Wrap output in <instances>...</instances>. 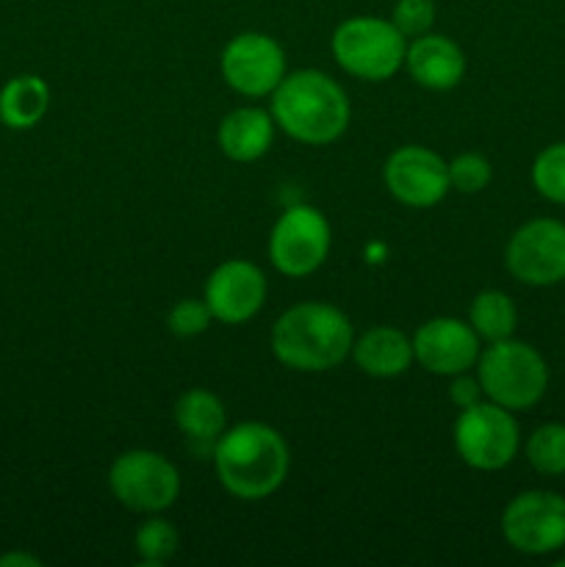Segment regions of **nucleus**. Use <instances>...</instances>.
Listing matches in <instances>:
<instances>
[{
	"mask_svg": "<svg viewBox=\"0 0 565 567\" xmlns=\"http://www.w3.org/2000/svg\"><path fill=\"white\" fill-rule=\"evenodd\" d=\"M214 465L222 487L242 502H260L282 487L291 468L288 443L275 426L260 421L225 430L214 446Z\"/></svg>",
	"mask_w": 565,
	"mask_h": 567,
	"instance_id": "nucleus-1",
	"label": "nucleus"
},
{
	"mask_svg": "<svg viewBox=\"0 0 565 567\" xmlns=\"http://www.w3.org/2000/svg\"><path fill=\"white\" fill-rule=\"evenodd\" d=\"M271 116L297 142L325 147L347 133L352 105L341 83L321 70H299L271 92Z\"/></svg>",
	"mask_w": 565,
	"mask_h": 567,
	"instance_id": "nucleus-2",
	"label": "nucleus"
},
{
	"mask_svg": "<svg viewBox=\"0 0 565 567\" xmlns=\"http://www.w3.org/2000/svg\"><path fill=\"white\" fill-rule=\"evenodd\" d=\"M355 330L343 310L327 302H299L271 327V352L286 369L321 374L352 354Z\"/></svg>",
	"mask_w": 565,
	"mask_h": 567,
	"instance_id": "nucleus-3",
	"label": "nucleus"
},
{
	"mask_svg": "<svg viewBox=\"0 0 565 567\" xmlns=\"http://www.w3.org/2000/svg\"><path fill=\"white\" fill-rule=\"evenodd\" d=\"M476 380L487 402L518 413V410L535 408L546 396L548 365L532 343L504 338V341L487 343L480 352Z\"/></svg>",
	"mask_w": 565,
	"mask_h": 567,
	"instance_id": "nucleus-4",
	"label": "nucleus"
},
{
	"mask_svg": "<svg viewBox=\"0 0 565 567\" xmlns=\"http://www.w3.org/2000/svg\"><path fill=\"white\" fill-rule=\"evenodd\" d=\"M330 48L343 72L360 81H388L404 66L408 39L391 20L349 17L332 31Z\"/></svg>",
	"mask_w": 565,
	"mask_h": 567,
	"instance_id": "nucleus-5",
	"label": "nucleus"
},
{
	"mask_svg": "<svg viewBox=\"0 0 565 567\" xmlns=\"http://www.w3.org/2000/svg\"><path fill=\"white\" fill-rule=\"evenodd\" d=\"M521 430L513 410L496 402H476L454 421V449L474 471H502L515 460Z\"/></svg>",
	"mask_w": 565,
	"mask_h": 567,
	"instance_id": "nucleus-6",
	"label": "nucleus"
},
{
	"mask_svg": "<svg viewBox=\"0 0 565 567\" xmlns=\"http://www.w3.org/2000/svg\"><path fill=\"white\" fill-rule=\"evenodd\" d=\"M109 487L131 513L158 515L181 496V474L164 454L133 449L111 463Z\"/></svg>",
	"mask_w": 565,
	"mask_h": 567,
	"instance_id": "nucleus-7",
	"label": "nucleus"
},
{
	"mask_svg": "<svg viewBox=\"0 0 565 567\" xmlns=\"http://www.w3.org/2000/svg\"><path fill=\"white\" fill-rule=\"evenodd\" d=\"M330 221L314 205H291L275 221L269 236V258L280 275L308 277L330 255Z\"/></svg>",
	"mask_w": 565,
	"mask_h": 567,
	"instance_id": "nucleus-8",
	"label": "nucleus"
},
{
	"mask_svg": "<svg viewBox=\"0 0 565 567\" xmlns=\"http://www.w3.org/2000/svg\"><path fill=\"white\" fill-rule=\"evenodd\" d=\"M502 535L510 548L526 557H546L565 546V496L526 491L510 498L502 513Z\"/></svg>",
	"mask_w": 565,
	"mask_h": 567,
	"instance_id": "nucleus-9",
	"label": "nucleus"
},
{
	"mask_svg": "<svg viewBox=\"0 0 565 567\" xmlns=\"http://www.w3.org/2000/svg\"><path fill=\"white\" fill-rule=\"evenodd\" d=\"M507 271L532 288L565 282V225L559 219H532L510 236L504 249Z\"/></svg>",
	"mask_w": 565,
	"mask_h": 567,
	"instance_id": "nucleus-10",
	"label": "nucleus"
},
{
	"mask_svg": "<svg viewBox=\"0 0 565 567\" xmlns=\"http://www.w3.org/2000/svg\"><path fill=\"white\" fill-rule=\"evenodd\" d=\"M219 66L233 92L244 97H264L286 78V53L269 33L244 31L225 44Z\"/></svg>",
	"mask_w": 565,
	"mask_h": 567,
	"instance_id": "nucleus-11",
	"label": "nucleus"
},
{
	"mask_svg": "<svg viewBox=\"0 0 565 567\" xmlns=\"http://www.w3.org/2000/svg\"><path fill=\"white\" fill-rule=\"evenodd\" d=\"M382 181L391 197L408 208H432L452 188L446 161L421 144L393 150L382 166Z\"/></svg>",
	"mask_w": 565,
	"mask_h": 567,
	"instance_id": "nucleus-12",
	"label": "nucleus"
},
{
	"mask_svg": "<svg viewBox=\"0 0 565 567\" xmlns=\"http://www.w3.org/2000/svg\"><path fill=\"white\" fill-rule=\"evenodd\" d=\"M480 336L469 321L438 316L424 321L413 336V358L424 371L438 377L465 374L480 360Z\"/></svg>",
	"mask_w": 565,
	"mask_h": 567,
	"instance_id": "nucleus-13",
	"label": "nucleus"
},
{
	"mask_svg": "<svg viewBox=\"0 0 565 567\" xmlns=\"http://www.w3.org/2000/svg\"><path fill=\"white\" fill-rule=\"evenodd\" d=\"M205 305L222 324L255 319L266 302V277L253 260L233 258L216 266L205 282Z\"/></svg>",
	"mask_w": 565,
	"mask_h": 567,
	"instance_id": "nucleus-14",
	"label": "nucleus"
},
{
	"mask_svg": "<svg viewBox=\"0 0 565 567\" xmlns=\"http://www.w3.org/2000/svg\"><path fill=\"white\" fill-rule=\"evenodd\" d=\"M404 66L419 86L430 89V92H449L463 81L465 53L458 42L430 31L408 44Z\"/></svg>",
	"mask_w": 565,
	"mask_h": 567,
	"instance_id": "nucleus-15",
	"label": "nucleus"
},
{
	"mask_svg": "<svg viewBox=\"0 0 565 567\" xmlns=\"http://www.w3.org/2000/svg\"><path fill=\"white\" fill-rule=\"evenodd\" d=\"M219 150L236 164H253L269 153L275 142V116L255 105L230 111L216 131Z\"/></svg>",
	"mask_w": 565,
	"mask_h": 567,
	"instance_id": "nucleus-16",
	"label": "nucleus"
},
{
	"mask_svg": "<svg viewBox=\"0 0 565 567\" xmlns=\"http://www.w3.org/2000/svg\"><path fill=\"white\" fill-rule=\"evenodd\" d=\"M352 358L363 374L393 380L413 363V338L397 327H371L352 343Z\"/></svg>",
	"mask_w": 565,
	"mask_h": 567,
	"instance_id": "nucleus-17",
	"label": "nucleus"
},
{
	"mask_svg": "<svg viewBox=\"0 0 565 567\" xmlns=\"http://www.w3.org/2000/svg\"><path fill=\"white\" fill-rule=\"evenodd\" d=\"M175 424L177 430L183 432L188 443L194 446H208L210 454H214L216 441L225 432V404L214 396L205 388H192V391L183 393L181 399L175 402Z\"/></svg>",
	"mask_w": 565,
	"mask_h": 567,
	"instance_id": "nucleus-18",
	"label": "nucleus"
},
{
	"mask_svg": "<svg viewBox=\"0 0 565 567\" xmlns=\"http://www.w3.org/2000/svg\"><path fill=\"white\" fill-rule=\"evenodd\" d=\"M50 109V86L44 78L14 75L0 89V122L11 131H31Z\"/></svg>",
	"mask_w": 565,
	"mask_h": 567,
	"instance_id": "nucleus-19",
	"label": "nucleus"
},
{
	"mask_svg": "<svg viewBox=\"0 0 565 567\" xmlns=\"http://www.w3.org/2000/svg\"><path fill=\"white\" fill-rule=\"evenodd\" d=\"M469 324L474 327L480 341H504V338H513L518 327V310L504 291H482L471 302Z\"/></svg>",
	"mask_w": 565,
	"mask_h": 567,
	"instance_id": "nucleus-20",
	"label": "nucleus"
},
{
	"mask_svg": "<svg viewBox=\"0 0 565 567\" xmlns=\"http://www.w3.org/2000/svg\"><path fill=\"white\" fill-rule=\"evenodd\" d=\"M526 460L543 476L565 474V424H543L526 441Z\"/></svg>",
	"mask_w": 565,
	"mask_h": 567,
	"instance_id": "nucleus-21",
	"label": "nucleus"
},
{
	"mask_svg": "<svg viewBox=\"0 0 565 567\" xmlns=\"http://www.w3.org/2000/svg\"><path fill=\"white\" fill-rule=\"evenodd\" d=\"M177 543H181V537H177V529L170 524V520L150 518L138 526L133 546H136L138 563L158 567L175 557Z\"/></svg>",
	"mask_w": 565,
	"mask_h": 567,
	"instance_id": "nucleus-22",
	"label": "nucleus"
},
{
	"mask_svg": "<svg viewBox=\"0 0 565 567\" xmlns=\"http://www.w3.org/2000/svg\"><path fill=\"white\" fill-rule=\"evenodd\" d=\"M532 186L548 203L565 205V142H554L537 153L532 164Z\"/></svg>",
	"mask_w": 565,
	"mask_h": 567,
	"instance_id": "nucleus-23",
	"label": "nucleus"
},
{
	"mask_svg": "<svg viewBox=\"0 0 565 567\" xmlns=\"http://www.w3.org/2000/svg\"><path fill=\"white\" fill-rule=\"evenodd\" d=\"M493 169L491 161L480 153H463L454 161H449V183L460 194H480L491 183Z\"/></svg>",
	"mask_w": 565,
	"mask_h": 567,
	"instance_id": "nucleus-24",
	"label": "nucleus"
},
{
	"mask_svg": "<svg viewBox=\"0 0 565 567\" xmlns=\"http://www.w3.org/2000/svg\"><path fill=\"white\" fill-rule=\"evenodd\" d=\"M391 22L404 39L424 37L435 25V0H397L391 11Z\"/></svg>",
	"mask_w": 565,
	"mask_h": 567,
	"instance_id": "nucleus-25",
	"label": "nucleus"
},
{
	"mask_svg": "<svg viewBox=\"0 0 565 567\" xmlns=\"http://www.w3.org/2000/svg\"><path fill=\"white\" fill-rule=\"evenodd\" d=\"M214 321V313L205 305V299H181L175 308L166 316V324H170V332L177 338H194L203 336L208 330V324Z\"/></svg>",
	"mask_w": 565,
	"mask_h": 567,
	"instance_id": "nucleus-26",
	"label": "nucleus"
},
{
	"mask_svg": "<svg viewBox=\"0 0 565 567\" xmlns=\"http://www.w3.org/2000/svg\"><path fill=\"white\" fill-rule=\"evenodd\" d=\"M482 385L476 377H465V374H454L452 385H449V399H452V404L458 410H465L471 408V404L482 402Z\"/></svg>",
	"mask_w": 565,
	"mask_h": 567,
	"instance_id": "nucleus-27",
	"label": "nucleus"
},
{
	"mask_svg": "<svg viewBox=\"0 0 565 567\" xmlns=\"http://www.w3.org/2000/svg\"><path fill=\"white\" fill-rule=\"evenodd\" d=\"M0 565H39V559L28 557V554H6L0 557Z\"/></svg>",
	"mask_w": 565,
	"mask_h": 567,
	"instance_id": "nucleus-28",
	"label": "nucleus"
}]
</instances>
